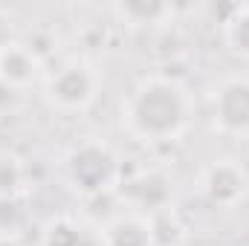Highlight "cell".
<instances>
[{
  "instance_id": "obj_4",
  "label": "cell",
  "mask_w": 249,
  "mask_h": 246,
  "mask_svg": "<svg viewBox=\"0 0 249 246\" xmlns=\"http://www.w3.org/2000/svg\"><path fill=\"white\" fill-rule=\"evenodd\" d=\"M209 119L223 136L249 139V75H229L212 90Z\"/></svg>"
},
{
  "instance_id": "obj_10",
  "label": "cell",
  "mask_w": 249,
  "mask_h": 246,
  "mask_svg": "<svg viewBox=\"0 0 249 246\" xmlns=\"http://www.w3.org/2000/svg\"><path fill=\"white\" fill-rule=\"evenodd\" d=\"M223 41L235 55L249 61V6H235L223 20Z\"/></svg>"
},
{
  "instance_id": "obj_1",
  "label": "cell",
  "mask_w": 249,
  "mask_h": 246,
  "mask_svg": "<svg viewBox=\"0 0 249 246\" xmlns=\"http://www.w3.org/2000/svg\"><path fill=\"white\" fill-rule=\"evenodd\" d=\"M194 102L186 84L171 75L142 78L122 102L124 133L142 145H171L191 124Z\"/></svg>"
},
{
  "instance_id": "obj_8",
  "label": "cell",
  "mask_w": 249,
  "mask_h": 246,
  "mask_svg": "<svg viewBox=\"0 0 249 246\" xmlns=\"http://www.w3.org/2000/svg\"><path fill=\"white\" fill-rule=\"evenodd\" d=\"M122 194L130 200V211H139V214H157L162 209H168V200H171V188L168 183L160 177V174H139L133 180H127L122 188Z\"/></svg>"
},
{
  "instance_id": "obj_9",
  "label": "cell",
  "mask_w": 249,
  "mask_h": 246,
  "mask_svg": "<svg viewBox=\"0 0 249 246\" xmlns=\"http://www.w3.org/2000/svg\"><path fill=\"white\" fill-rule=\"evenodd\" d=\"M87 241H99V235L93 238L87 232V226L78 223V220H72V217H55L44 229L41 246H84Z\"/></svg>"
},
{
  "instance_id": "obj_7",
  "label": "cell",
  "mask_w": 249,
  "mask_h": 246,
  "mask_svg": "<svg viewBox=\"0 0 249 246\" xmlns=\"http://www.w3.org/2000/svg\"><path fill=\"white\" fill-rule=\"evenodd\" d=\"M41 75V58L26 44H12L6 53H0V84L20 93Z\"/></svg>"
},
{
  "instance_id": "obj_14",
  "label": "cell",
  "mask_w": 249,
  "mask_h": 246,
  "mask_svg": "<svg viewBox=\"0 0 249 246\" xmlns=\"http://www.w3.org/2000/svg\"><path fill=\"white\" fill-rule=\"evenodd\" d=\"M12 44H18L15 41V18L6 9H0V53H6Z\"/></svg>"
},
{
  "instance_id": "obj_11",
  "label": "cell",
  "mask_w": 249,
  "mask_h": 246,
  "mask_svg": "<svg viewBox=\"0 0 249 246\" xmlns=\"http://www.w3.org/2000/svg\"><path fill=\"white\" fill-rule=\"evenodd\" d=\"M113 12L122 18L124 23H133V26H142V23H162V18L174 15V9L165 6V3H142V0L116 3Z\"/></svg>"
},
{
  "instance_id": "obj_12",
  "label": "cell",
  "mask_w": 249,
  "mask_h": 246,
  "mask_svg": "<svg viewBox=\"0 0 249 246\" xmlns=\"http://www.w3.org/2000/svg\"><path fill=\"white\" fill-rule=\"evenodd\" d=\"M23 183H26V168L20 157L0 151V200H15L18 194H23Z\"/></svg>"
},
{
  "instance_id": "obj_13",
  "label": "cell",
  "mask_w": 249,
  "mask_h": 246,
  "mask_svg": "<svg viewBox=\"0 0 249 246\" xmlns=\"http://www.w3.org/2000/svg\"><path fill=\"white\" fill-rule=\"evenodd\" d=\"M148 217H151L154 246H180V241L186 238V229H183V223L177 220V214L171 209H162V211L148 214Z\"/></svg>"
},
{
  "instance_id": "obj_5",
  "label": "cell",
  "mask_w": 249,
  "mask_h": 246,
  "mask_svg": "<svg viewBox=\"0 0 249 246\" xmlns=\"http://www.w3.org/2000/svg\"><path fill=\"white\" fill-rule=\"evenodd\" d=\"M200 191L212 206L235 209L249 194V174L238 159H214L200 174Z\"/></svg>"
},
{
  "instance_id": "obj_6",
  "label": "cell",
  "mask_w": 249,
  "mask_h": 246,
  "mask_svg": "<svg viewBox=\"0 0 249 246\" xmlns=\"http://www.w3.org/2000/svg\"><path fill=\"white\" fill-rule=\"evenodd\" d=\"M102 246H154L151 238V217L139 211H122L113 214L99 229Z\"/></svg>"
},
{
  "instance_id": "obj_3",
  "label": "cell",
  "mask_w": 249,
  "mask_h": 246,
  "mask_svg": "<svg viewBox=\"0 0 249 246\" xmlns=\"http://www.w3.org/2000/svg\"><path fill=\"white\" fill-rule=\"evenodd\" d=\"M99 90L102 78L87 61H67L44 84L47 102L61 113H84L99 99Z\"/></svg>"
},
{
  "instance_id": "obj_2",
  "label": "cell",
  "mask_w": 249,
  "mask_h": 246,
  "mask_svg": "<svg viewBox=\"0 0 249 246\" xmlns=\"http://www.w3.org/2000/svg\"><path fill=\"white\" fill-rule=\"evenodd\" d=\"M116 177H119V162L113 151L102 142H81L67 157V180L87 200L113 191Z\"/></svg>"
}]
</instances>
